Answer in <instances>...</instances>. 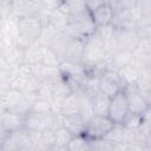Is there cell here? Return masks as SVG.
<instances>
[{"label": "cell", "mask_w": 151, "mask_h": 151, "mask_svg": "<svg viewBox=\"0 0 151 151\" xmlns=\"http://www.w3.org/2000/svg\"><path fill=\"white\" fill-rule=\"evenodd\" d=\"M0 150H32L31 131L22 127L15 132L7 133Z\"/></svg>", "instance_id": "8"}, {"label": "cell", "mask_w": 151, "mask_h": 151, "mask_svg": "<svg viewBox=\"0 0 151 151\" xmlns=\"http://www.w3.org/2000/svg\"><path fill=\"white\" fill-rule=\"evenodd\" d=\"M29 67H31V71H32L33 76L39 81L46 80V79H48V78L59 73L58 67H50V66H46L44 64H34V65H29Z\"/></svg>", "instance_id": "21"}, {"label": "cell", "mask_w": 151, "mask_h": 151, "mask_svg": "<svg viewBox=\"0 0 151 151\" xmlns=\"http://www.w3.org/2000/svg\"><path fill=\"white\" fill-rule=\"evenodd\" d=\"M98 85L100 92L110 98L122 90V84L117 76V71H111V70L103 71L99 74Z\"/></svg>", "instance_id": "12"}, {"label": "cell", "mask_w": 151, "mask_h": 151, "mask_svg": "<svg viewBox=\"0 0 151 151\" xmlns=\"http://www.w3.org/2000/svg\"><path fill=\"white\" fill-rule=\"evenodd\" d=\"M114 144H112L110 140L106 138H99V139H93L90 140V147L91 151L97 150V151H106V150H113Z\"/></svg>", "instance_id": "32"}, {"label": "cell", "mask_w": 151, "mask_h": 151, "mask_svg": "<svg viewBox=\"0 0 151 151\" xmlns=\"http://www.w3.org/2000/svg\"><path fill=\"white\" fill-rule=\"evenodd\" d=\"M105 55H106V51L104 44L96 29L92 34H90L84 39L81 64L85 66L97 65L105 58Z\"/></svg>", "instance_id": "4"}, {"label": "cell", "mask_w": 151, "mask_h": 151, "mask_svg": "<svg viewBox=\"0 0 151 151\" xmlns=\"http://www.w3.org/2000/svg\"><path fill=\"white\" fill-rule=\"evenodd\" d=\"M84 1H85V6H86V8L90 13L93 12L94 9H97L99 6H101L104 4L103 0H84Z\"/></svg>", "instance_id": "37"}, {"label": "cell", "mask_w": 151, "mask_h": 151, "mask_svg": "<svg viewBox=\"0 0 151 151\" xmlns=\"http://www.w3.org/2000/svg\"><path fill=\"white\" fill-rule=\"evenodd\" d=\"M117 76L119 78V81L122 84V88L127 85H134L140 76V70L134 67L133 65L129 64L125 66H122L117 70Z\"/></svg>", "instance_id": "17"}, {"label": "cell", "mask_w": 151, "mask_h": 151, "mask_svg": "<svg viewBox=\"0 0 151 151\" xmlns=\"http://www.w3.org/2000/svg\"><path fill=\"white\" fill-rule=\"evenodd\" d=\"M12 0H0V22L11 18Z\"/></svg>", "instance_id": "34"}, {"label": "cell", "mask_w": 151, "mask_h": 151, "mask_svg": "<svg viewBox=\"0 0 151 151\" xmlns=\"http://www.w3.org/2000/svg\"><path fill=\"white\" fill-rule=\"evenodd\" d=\"M6 136H7V132L2 129V126L0 124V147H1V145H2V143L5 140V138H6Z\"/></svg>", "instance_id": "38"}, {"label": "cell", "mask_w": 151, "mask_h": 151, "mask_svg": "<svg viewBox=\"0 0 151 151\" xmlns=\"http://www.w3.org/2000/svg\"><path fill=\"white\" fill-rule=\"evenodd\" d=\"M142 118H143V114L129 111V113L125 116V118L122 122V124L126 129H138L140 123H142Z\"/></svg>", "instance_id": "31"}, {"label": "cell", "mask_w": 151, "mask_h": 151, "mask_svg": "<svg viewBox=\"0 0 151 151\" xmlns=\"http://www.w3.org/2000/svg\"><path fill=\"white\" fill-rule=\"evenodd\" d=\"M112 125L113 123L110 120L107 116L94 114L86 122L84 132L81 134H84L88 140L99 139V138H103L109 132Z\"/></svg>", "instance_id": "7"}, {"label": "cell", "mask_w": 151, "mask_h": 151, "mask_svg": "<svg viewBox=\"0 0 151 151\" xmlns=\"http://www.w3.org/2000/svg\"><path fill=\"white\" fill-rule=\"evenodd\" d=\"M48 22L58 31V32H65L66 26L68 24V17L61 12L59 8H55L53 11L48 12Z\"/></svg>", "instance_id": "20"}, {"label": "cell", "mask_w": 151, "mask_h": 151, "mask_svg": "<svg viewBox=\"0 0 151 151\" xmlns=\"http://www.w3.org/2000/svg\"><path fill=\"white\" fill-rule=\"evenodd\" d=\"M129 104L126 100V97L124 92L120 90L114 96L110 98L109 103V110H107V117L113 124H122L125 116L129 113Z\"/></svg>", "instance_id": "9"}, {"label": "cell", "mask_w": 151, "mask_h": 151, "mask_svg": "<svg viewBox=\"0 0 151 151\" xmlns=\"http://www.w3.org/2000/svg\"><path fill=\"white\" fill-rule=\"evenodd\" d=\"M133 9L138 15H151V0H138Z\"/></svg>", "instance_id": "33"}, {"label": "cell", "mask_w": 151, "mask_h": 151, "mask_svg": "<svg viewBox=\"0 0 151 151\" xmlns=\"http://www.w3.org/2000/svg\"><path fill=\"white\" fill-rule=\"evenodd\" d=\"M122 91L124 92L127 104H129V110L130 112H134V113H139L143 114L146 110L150 109V103L143 97V94L138 91L136 84L134 85H127L124 86L122 88Z\"/></svg>", "instance_id": "11"}, {"label": "cell", "mask_w": 151, "mask_h": 151, "mask_svg": "<svg viewBox=\"0 0 151 151\" xmlns=\"http://www.w3.org/2000/svg\"><path fill=\"white\" fill-rule=\"evenodd\" d=\"M41 4H42V7L44 9H47V11H53L55 8H58L61 4L63 0H40Z\"/></svg>", "instance_id": "36"}, {"label": "cell", "mask_w": 151, "mask_h": 151, "mask_svg": "<svg viewBox=\"0 0 151 151\" xmlns=\"http://www.w3.org/2000/svg\"><path fill=\"white\" fill-rule=\"evenodd\" d=\"M60 59L57 55V53L48 46H42V55H41V63L50 67H59Z\"/></svg>", "instance_id": "28"}, {"label": "cell", "mask_w": 151, "mask_h": 151, "mask_svg": "<svg viewBox=\"0 0 151 151\" xmlns=\"http://www.w3.org/2000/svg\"><path fill=\"white\" fill-rule=\"evenodd\" d=\"M81 90L71 92L67 97H65L58 106V112L60 114H71V113H79V103Z\"/></svg>", "instance_id": "16"}, {"label": "cell", "mask_w": 151, "mask_h": 151, "mask_svg": "<svg viewBox=\"0 0 151 151\" xmlns=\"http://www.w3.org/2000/svg\"><path fill=\"white\" fill-rule=\"evenodd\" d=\"M138 0H116L114 6L112 7H119L123 9H133L136 7Z\"/></svg>", "instance_id": "35"}, {"label": "cell", "mask_w": 151, "mask_h": 151, "mask_svg": "<svg viewBox=\"0 0 151 151\" xmlns=\"http://www.w3.org/2000/svg\"><path fill=\"white\" fill-rule=\"evenodd\" d=\"M112 17H113V8L112 6L106 5V4H103L97 9L91 12V18L97 28L105 26L107 24H111Z\"/></svg>", "instance_id": "18"}, {"label": "cell", "mask_w": 151, "mask_h": 151, "mask_svg": "<svg viewBox=\"0 0 151 151\" xmlns=\"http://www.w3.org/2000/svg\"><path fill=\"white\" fill-rule=\"evenodd\" d=\"M139 41L134 29H118L116 28V45L117 50L132 51Z\"/></svg>", "instance_id": "13"}, {"label": "cell", "mask_w": 151, "mask_h": 151, "mask_svg": "<svg viewBox=\"0 0 151 151\" xmlns=\"http://www.w3.org/2000/svg\"><path fill=\"white\" fill-rule=\"evenodd\" d=\"M29 111H35V112L45 113V112L55 111V110H54L53 101L50 98L35 93V97L33 99V103H32V106H31V110Z\"/></svg>", "instance_id": "24"}, {"label": "cell", "mask_w": 151, "mask_h": 151, "mask_svg": "<svg viewBox=\"0 0 151 151\" xmlns=\"http://www.w3.org/2000/svg\"><path fill=\"white\" fill-rule=\"evenodd\" d=\"M97 29L90 12H85L79 15L70 17L68 18V24L66 26L65 33L76 37V38H83L85 39L90 34H92Z\"/></svg>", "instance_id": "6"}, {"label": "cell", "mask_w": 151, "mask_h": 151, "mask_svg": "<svg viewBox=\"0 0 151 151\" xmlns=\"http://www.w3.org/2000/svg\"><path fill=\"white\" fill-rule=\"evenodd\" d=\"M39 84L40 81L33 76L29 65L20 64L18 66H14L9 81L11 88L21 91L24 93H35Z\"/></svg>", "instance_id": "3"}, {"label": "cell", "mask_w": 151, "mask_h": 151, "mask_svg": "<svg viewBox=\"0 0 151 151\" xmlns=\"http://www.w3.org/2000/svg\"><path fill=\"white\" fill-rule=\"evenodd\" d=\"M68 151H91L90 140L84 134H76L67 145Z\"/></svg>", "instance_id": "26"}, {"label": "cell", "mask_w": 151, "mask_h": 151, "mask_svg": "<svg viewBox=\"0 0 151 151\" xmlns=\"http://www.w3.org/2000/svg\"><path fill=\"white\" fill-rule=\"evenodd\" d=\"M44 9L40 0H12L11 18L20 19L39 15Z\"/></svg>", "instance_id": "10"}, {"label": "cell", "mask_w": 151, "mask_h": 151, "mask_svg": "<svg viewBox=\"0 0 151 151\" xmlns=\"http://www.w3.org/2000/svg\"><path fill=\"white\" fill-rule=\"evenodd\" d=\"M85 125H86V120L79 113L61 114V126L67 129L73 136L81 134L84 132Z\"/></svg>", "instance_id": "15"}, {"label": "cell", "mask_w": 151, "mask_h": 151, "mask_svg": "<svg viewBox=\"0 0 151 151\" xmlns=\"http://www.w3.org/2000/svg\"><path fill=\"white\" fill-rule=\"evenodd\" d=\"M34 97L35 93H24L21 91L8 87L0 97V101L5 110L25 116L31 110Z\"/></svg>", "instance_id": "2"}, {"label": "cell", "mask_w": 151, "mask_h": 151, "mask_svg": "<svg viewBox=\"0 0 151 151\" xmlns=\"http://www.w3.org/2000/svg\"><path fill=\"white\" fill-rule=\"evenodd\" d=\"M73 134L65 129L64 126H60L55 130V142L52 147V150H67V145L71 142Z\"/></svg>", "instance_id": "23"}, {"label": "cell", "mask_w": 151, "mask_h": 151, "mask_svg": "<svg viewBox=\"0 0 151 151\" xmlns=\"http://www.w3.org/2000/svg\"><path fill=\"white\" fill-rule=\"evenodd\" d=\"M58 8L64 12L68 18L88 12L84 0H63Z\"/></svg>", "instance_id": "19"}, {"label": "cell", "mask_w": 151, "mask_h": 151, "mask_svg": "<svg viewBox=\"0 0 151 151\" xmlns=\"http://www.w3.org/2000/svg\"><path fill=\"white\" fill-rule=\"evenodd\" d=\"M17 27H18V37L12 44L25 50L38 41L42 29V22L39 15L20 18L17 19Z\"/></svg>", "instance_id": "1"}, {"label": "cell", "mask_w": 151, "mask_h": 151, "mask_svg": "<svg viewBox=\"0 0 151 151\" xmlns=\"http://www.w3.org/2000/svg\"><path fill=\"white\" fill-rule=\"evenodd\" d=\"M0 124L7 133L15 132L24 127V114L4 110L0 116Z\"/></svg>", "instance_id": "14"}, {"label": "cell", "mask_w": 151, "mask_h": 151, "mask_svg": "<svg viewBox=\"0 0 151 151\" xmlns=\"http://www.w3.org/2000/svg\"><path fill=\"white\" fill-rule=\"evenodd\" d=\"M40 139L44 150H52L54 142H55V130L53 129H45L40 131Z\"/></svg>", "instance_id": "30"}, {"label": "cell", "mask_w": 151, "mask_h": 151, "mask_svg": "<svg viewBox=\"0 0 151 151\" xmlns=\"http://www.w3.org/2000/svg\"><path fill=\"white\" fill-rule=\"evenodd\" d=\"M59 72L64 80L68 84L72 92L81 90V86L86 79V71L81 63L61 61L59 65Z\"/></svg>", "instance_id": "5"}, {"label": "cell", "mask_w": 151, "mask_h": 151, "mask_svg": "<svg viewBox=\"0 0 151 151\" xmlns=\"http://www.w3.org/2000/svg\"><path fill=\"white\" fill-rule=\"evenodd\" d=\"M111 60H112V65L114 67V70L117 71L119 67L129 65L131 63L132 59V51H126V50H117L116 52H113L112 54H110Z\"/></svg>", "instance_id": "25"}, {"label": "cell", "mask_w": 151, "mask_h": 151, "mask_svg": "<svg viewBox=\"0 0 151 151\" xmlns=\"http://www.w3.org/2000/svg\"><path fill=\"white\" fill-rule=\"evenodd\" d=\"M92 106H93V113L98 116H107V110H109V103H110V97L105 96L101 92H98L96 96L92 98Z\"/></svg>", "instance_id": "22"}, {"label": "cell", "mask_w": 151, "mask_h": 151, "mask_svg": "<svg viewBox=\"0 0 151 151\" xmlns=\"http://www.w3.org/2000/svg\"><path fill=\"white\" fill-rule=\"evenodd\" d=\"M79 114L87 122L91 117L94 116L93 113V106H92V99L85 94L84 92H81L80 96V103H79Z\"/></svg>", "instance_id": "27"}, {"label": "cell", "mask_w": 151, "mask_h": 151, "mask_svg": "<svg viewBox=\"0 0 151 151\" xmlns=\"http://www.w3.org/2000/svg\"><path fill=\"white\" fill-rule=\"evenodd\" d=\"M103 2L106 4V5H110V6H114L116 0H103Z\"/></svg>", "instance_id": "39"}, {"label": "cell", "mask_w": 151, "mask_h": 151, "mask_svg": "<svg viewBox=\"0 0 151 151\" xmlns=\"http://www.w3.org/2000/svg\"><path fill=\"white\" fill-rule=\"evenodd\" d=\"M124 130L125 127L123 126V124H113L109 130V132L104 136V138L110 140L112 144L122 143L124 139Z\"/></svg>", "instance_id": "29"}]
</instances>
